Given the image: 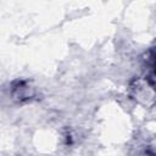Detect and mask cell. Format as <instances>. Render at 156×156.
Returning a JSON list of instances; mask_svg holds the SVG:
<instances>
[{"instance_id": "cell-1", "label": "cell", "mask_w": 156, "mask_h": 156, "mask_svg": "<svg viewBox=\"0 0 156 156\" xmlns=\"http://www.w3.org/2000/svg\"><path fill=\"white\" fill-rule=\"evenodd\" d=\"M129 95L145 107L152 106L156 101V89L144 77H136L129 83Z\"/></svg>"}, {"instance_id": "cell-3", "label": "cell", "mask_w": 156, "mask_h": 156, "mask_svg": "<svg viewBox=\"0 0 156 156\" xmlns=\"http://www.w3.org/2000/svg\"><path fill=\"white\" fill-rule=\"evenodd\" d=\"M144 62V78L156 89V46L150 48L143 57Z\"/></svg>"}, {"instance_id": "cell-2", "label": "cell", "mask_w": 156, "mask_h": 156, "mask_svg": "<svg viewBox=\"0 0 156 156\" xmlns=\"http://www.w3.org/2000/svg\"><path fill=\"white\" fill-rule=\"evenodd\" d=\"M10 94H11V98L16 102L23 104V102L32 101L37 95V90L29 80L18 78L11 82Z\"/></svg>"}]
</instances>
